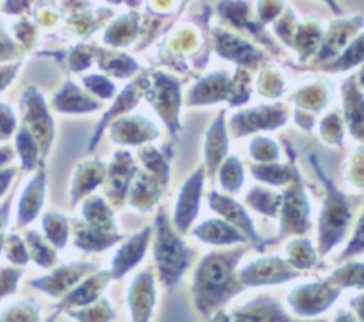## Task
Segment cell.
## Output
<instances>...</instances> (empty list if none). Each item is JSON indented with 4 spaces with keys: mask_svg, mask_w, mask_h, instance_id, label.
I'll list each match as a JSON object with an SVG mask.
<instances>
[{
    "mask_svg": "<svg viewBox=\"0 0 364 322\" xmlns=\"http://www.w3.org/2000/svg\"><path fill=\"white\" fill-rule=\"evenodd\" d=\"M357 237H354V240L351 241V244L348 245V248L344 251L343 257H348V254H357L361 252L363 250V231H361V221L358 223V230H357Z\"/></svg>",
    "mask_w": 364,
    "mask_h": 322,
    "instance_id": "obj_14",
    "label": "cell"
},
{
    "mask_svg": "<svg viewBox=\"0 0 364 322\" xmlns=\"http://www.w3.org/2000/svg\"><path fill=\"white\" fill-rule=\"evenodd\" d=\"M155 305V287L149 272H141L129 287L128 306L132 322H149Z\"/></svg>",
    "mask_w": 364,
    "mask_h": 322,
    "instance_id": "obj_6",
    "label": "cell"
},
{
    "mask_svg": "<svg viewBox=\"0 0 364 322\" xmlns=\"http://www.w3.org/2000/svg\"><path fill=\"white\" fill-rule=\"evenodd\" d=\"M243 250L212 252L203 258L193 278V296L198 309L210 315L225 305L240 289V279L236 278V264Z\"/></svg>",
    "mask_w": 364,
    "mask_h": 322,
    "instance_id": "obj_1",
    "label": "cell"
},
{
    "mask_svg": "<svg viewBox=\"0 0 364 322\" xmlns=\"http://www.w3.org/2000/svg\"><path fill=\"white\" fill-rule=\"evenodd\" d=\"M340 291L333 288L328 281L300 285L289 295V304L299 315L313 316L324 312L338 296Z\"/></svg>",
    "mask_w": 364,
    "mask_h": 322,
    "instance_id": "obj_3",
    "label": "cell"
},
{
    "mask_svg": "<svg viewBox=\"0 0 364 322\" xmlns=\"http://www.w3.org/2000/svg\"><path fill=\"white\" fill-rule=\"evenodd\" d=\"M210 322H303L289 316L279 302L256 298L230 313H216Z\"/></svg>",
    "mask_w": 364,
    "mask_h": 322,
    "instance_id": "obj_4",
    "label": "cell"
},
{
    "mask_svg": "<svg viewBox=\"0 0 364 322\" xmlns=\"http://www.w3.org/2000/svg\"><path fill=\"white\" fill-rule=\"evenodd\" d=\"M311 243L307 240H300L291 243L287 248L290 264L294 268H310V265L316 260V254L310 245Z\"/></svg>",
    "mask_w": 364,
    "mask_h": 322,
    "instance_id": "obj_12",
    "label": "cell"
},
{
    "mask_svg": "<svg viewBox=\"0 0 364 322\" xmlns=\"http://www.w3.org/2000/svg\"><path fill=\"white\" fill-rule=\"evenodd\" d=\"M149 235H151L149 228H145L139 234H135L134 237H131L118 250V252L112 260V270H111L112 278L119 279L125 272H128L131 268H134L135 264H138L142 260Z\"/></svg>",
    "mask_w": 364,
    "mask_h": 322,
    "instance_id": "obj_7",
    "label": "cell"
},
{
    "mask_svg": "<svg viewBox=\"0 0 364 322\" xmlns=\"http://www.w3.org/2000/svg\"><path fill=\"white\" fill-rule=\"evenodd\" d=\"M57 313H58V312H55V313H54V315H53V316H50V318H48V319H47V322H54V319H55V316H57Z\"/></svg>",
    "mask_w": 364,
    "mask_h": 322,
    "instance_id": "obj_16",
    "label": "cell"
},
{
    "mask_svg": "<svg viewBox=\"0 0 364 322\" xmlns=\"http://www.w3.org/2000/svg\"><path fill=\"white\" fill-rule=\"evenodd\" d=\"M111 272H100L97 275L88 277L75 291H73L67 301L63 304L67 305H88L94 301H97L100 298L101 291L107 287L108 281H109Z\"/></svg>",
    "mask_w": 364,
    "mask_h": 322,
    "instance_id": "obj_8",
    "label": "cell"
},
{
    "mask_svg": "<svg viewBox=\"0 0 364 322\" xmlns=\"http://www.w3.org/2000/svg\"><path fill=\"white\" fill-rule=\"evenodd\" d=\"M334 322H357V321H355L354 315H351V313H348V312H341V313L334 319Z\"/></svg>",
    "mask_w": 364,
    "mask_h": 322,
    "instance_id": "obj_15",
    "label": "cell"
},
{
    "mask_svg": "<svg viewBox=\"0 0 364 322\" xmlns=\"http://www.w3.org/2000/svg\"><path fill=\"white\" fill-rule=\"evenodd\" d=\"M297 275L299 271L282 258L267 257L246 265V268L239 272V279L246 285H264L284 282Z\"/></svg>",
    "mask_w": 364,
    "mask_h": 322,
    "instance_id": "obj_5",
    "label": "cell"
},
{
    "mask_svg": "<svg viewBox=\"0 0 364 322\" xmlns=\"http://www.w3.org/2000/svg\"><path fill=\"white\" fill-rule=\"evenodd\" d=\"M121 240L119 235L111 234V233H104L102 230H95V228H88L87 231L78 233V237L75 240L77 245L88 250V251H100L111 247L114 243Z\"/></svg>",
    "mask_w": 364,
    "mask_h": 322,
    "instance_id": "obj_10",
    "label": "cell"
},
{
    "mask_svg": "<svg viewBox=\"0 0 364 322\" xmlns=\"http://www.w3.org/2000/svg\"><path fill=\"white\" fill-rule=\"evenodd\" d=\"M154 257L162 282L169 287L179 282L192 260L191 248L171 231L164 217H159L156 221Z\"/></svg>",
    "mask_w": 364,
    "mask_h": 322,
    "instance_id": "obj_2",
    "label": "cell"
},
{
    "mask_svg": "<svg viewBox=\"0 0 364 322\" xmlns=\"http://www.w3.org/2000/svg\"><path fill=\"white\" fill-rule=\"evenodd\" d=\"M78 322H111L115 318V313L105 298H98V302L94 301L91 305L82 311L68 312Z\"/></svg>",
    "mask_w": 364,
    "mask_h": 322,
    "instance_id": "obj_11",
    "label": "cell"
},
{
    "mask_svg": "<svg viewBox=\"0 0 364 322\" xmlns=\"http://www.w3.org/2000/svg\"><path fill=\"white\" fill-rule=\"evenodd\" d=\"M333 282L343 285V287H353L357 284L361 288L363 265L351 264V265H346V267L337 270L333 275Z\"/></svg>",
    "mask_w": 364,
    "mask_h": 322,
    "instance_id": "obj_13",
    "label": "cell"
},
{
    "mask_svg": "<svg viewBox=\"0 0 364 322\" xmlns=\"http://www.w3.org/2000/svg\"><path fill=\"white\" fill-rule=\"evenodd\" d=\"M195 234L205 243H212L219 245L245 241V237L242 234L233 230L229 224H225L218 220H209L208 223H203L200 227L196 228Z\"/></svg>",
    "mask_w": 364,
    "mask_h": 322,
    "instance_id": "obj_9",
    "label": "cell"
}]
</instances>
